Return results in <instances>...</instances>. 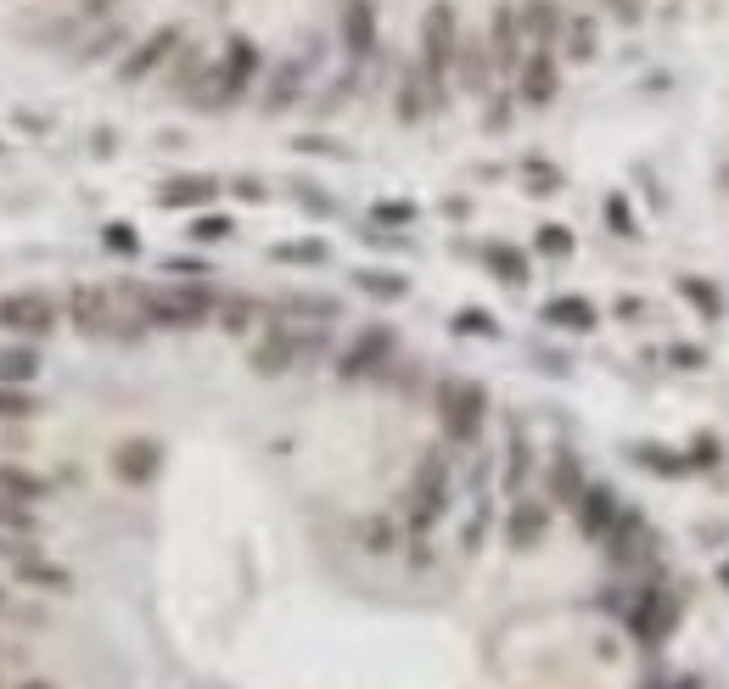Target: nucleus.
<instances>
[{
  "label": "nucleus",
  "instance_id": "f257e3e1",
  "mask_svg": "<svg viewBox=\"0 0 729 689\" xmlns=\"http://www.w3.org/2000/svg\"><path fill=\"white\" fill-rule=\"evenodd\" d=\"M679 689H696V684H679Z\"/></svg>",
  "mask_w": 729,
  "mask_h": 689
},
{
  "label": "nucleus",
  "instance_id": "f03ea898",
  "mask_svg": "<svg viewBox=\"0 0 729 689\" xmlns=\"http://www.w3.org/2000/svg\"><path fill=\"white\" fill-rule=\"evenodd\" d=\"M724 180H729V169H724Z\"/></svg>",
  "mask_w": 729,
  "mask_h": 689
}]
</instances>
